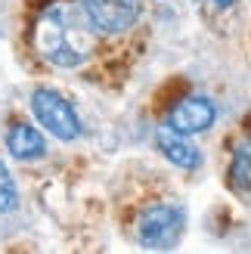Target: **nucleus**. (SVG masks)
Instances as JSON below:
<instances>
[{"label":"nucleus","mask_w":251,"mask_h":254,"mask_svg":"<svg viewBox=\"0 0 251 254\" xmlns=\"http://www.w3.org/2000/svg\"><path fill=\"white\" fill-rule=\"evenodd\" d=\"M31 41L37 56L56 68H81L93 53V28L71 3H50L34 19Z\"/></svg>","instance_id":"1"},{"label":"nucleus","mask_w":251,"mask_h":254,"mask_svg":"<svg viewBox=\"0 0 251 254\" xmlns=\"http://www.w3.org/2000/svg\"><path fill=\"white\" fill-rule=\"evenodd\" d=\"M31 112L37 124L47 133H53L56 139H62V143H71V139L81 136V118L74 112V106L62 93L50 90V87H37L31 93Z\"/></svg>","instance_id":"2"},{"label":"nucleus","mask_w":251,"mask_h":254,"mask_svg":"<svg viewBox=\"0 0 251 254\" xmlns=\"http://www.w3.org/2000/svg\"><path fill=\"white\" fill-rule=\"evenodd\" d=\"M87 25L99 37H118L140 19V0H81Z\"/></svg>","instance_id":"3"},{"label":"nucleus","mask_w":251,"mask_h":254,"mask_svg":"<svg viewBox=\"0 0 251 254\" xmlns=\"http://www.w3.org/2000/svg\"><path fill=\"white\" fill-rule=\"evenodd\" d=\"M186 214L180 205H152L136 220V239L146 248H171L180 239Z\"/></svg>","instance_id":"4"},{"label":"nucleus","mask_w":251,"mask_h":254,"mask_svg":"<svg viewBox=\"0 0 251 254\" xmlns=\"http://www.w3.org/2000/svg\"><path fill=\"white\" fill-rule=\"evenodd\" d=\"M214 121H217V106L208 96H186L168 112V127H174V130H180L186 136L208 130Z\"/></svg>","instance_id":"5"},{"label":"nucleus","mask_w":251,"mask_h":254,"mask_svg":"<svg viewBox=\"0 0 251 254\" xmlns=\"http://www.w3.org/2000/svg\"><path fill=\"white\" fill-rule=\"evenodd\" d=\"M6 149L16 161H37V158H44V152H47V139L41 136L37 127L16 121V124H9V130H6Z\"/></svg>","instance_id":"6"},{"label":"nucleus","mask_w":251,"mask_h":254,"mask_svg":"<svg viewBox=\"0 0 251 254\" xmlns=\"http://www.w3.org/2000/svg\"><path fill=\"white\" fill-rule=\"evenodd\" d=\"M158 149L165 152V158L171 164H177V168H198V164H202V149L186 133L174 130V127L158 130Z\"/></svg>","instance_id":"7"},{"label":"nucleus","mask_w":251,"mask_h":254,"mask_svg":"<svg viewBox=\"0 0 251 254\" xmlns=\"http://www.w3.org/2000/svg\"><path fill=\"white\" fill-rule=\"evenodd\" d=\"M230 186L236 192H251V143L236 149L230 164Z\"/></svg>","instance_id":"8"},{"label":"nucleus","mask_w":251,"mask_h":254,"mask_svg":"<svg viewBox=\"0 0 251 254\" xmlns=\"http://www.w3.org/2000/svg\"><path fill=\"white\" fill-rule=\"evenodd\" d=\"M19 205V189H16V180H12V174L3 161H0V214H9L16 211Z\"/></svg>","instance_id":"9"},{"label":"nucleus","mask_w":251,"mask_h":254,"mask_svg":"<svg viewBox=\"0 0 251 254\" xmlns=\"http://www.w3.org/2000/svg\"><path fill=\"white\" fill-rule=\"evenodd\" d=\"M211 3L220 6V9H227V6H233V3H236V0H211Z\"/></svg>","instance_id":"10"}]
</instances>
